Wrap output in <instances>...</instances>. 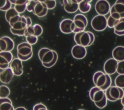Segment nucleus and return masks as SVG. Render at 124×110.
<instances>
[{"mask_svg":"<svg viewBox=\"0 0 124 110\" xmlns=\"http://www.w3.org/2000/svg\"><path fill=\"white\" fill-rule=\"evenodd\" d=\"M73 2H75V3H79L82 0H71Z\"/></svg>","mask_w":124,"mask_h":110,"instance_id":"obj_38","label":"nucleus"},{"mask_svg":"<svg viewBox=\"0 0 124 110\" xmlns=\"http://www.w3.org/2000/svg\"><path fill=\"white\" fill-rule=\"evenodd\" d=\"M15 47L14 41L9 37L3 36L0 38V53L11 52Z\"/></svg>","mask_w":124,"mask_h":110,"instance_id":"obj_12","label":"nucleus"},{"mask_svg":"<svg viewBox=\"0 0 124 110\" xmlns=\"http://www.w3.org/2000/svg\"><path fill=\"white\" fill-rule=\"evenodd\" d=\"M9 0L10 1V2L12 4H14H14L15 3V2H16L17 0Z\"/></svg>","mask_w":124,"mask_h":110,"instance_id":"obj_39","label":"nucleus"},{"mask_svg":"<svg viewBox=\"0 0 124 110\" xmlns=\"http://www.w3.org/2000/svg\"><path fill=\"white\" fill-rule=\"evenodd\" d=\"M11 100L8 97L0 98V110H14Z\"/></svg>","mask_w":124,"mask_h":110,"instance_id":"obj_23","label":"nucleus"},{"mask_svg":"<svg viewBox=\"0 0 124 110\" xmlns=\"http://www.w3.org/2000/svg\"><path fill=\"white\" fill-rule=\"evenodd\" d=\"M13 59V54L11 52H2L0 53V69H4L9 67Z\"/></svg>","mask_w":124,"mask_h":110,"instance_id":"obj_18","label":"nucleus"},{"mask_svg":"<svg viewBox=\"0 0 124 110\" xmlns=\"http://www.w3.org/2000/svg\"><path fill=\"white\" fill-rule=\"evenodd\" d=\"M75 25L74 33L84 31L88 25V20L86 17L82 14H76L73 20Z\"/></svg>","mask_w":124,"mask_h":110,"instance_id":"obj_9","label":"nucleus"},{"mask_svg":"<svg viewBox=\"0 0 124 110\" xmlns=\"http://www.w3.org/2000/svg\"><path fill=\"white\" fill-rule=\"evenodd\" d=\"M119 20L116 19L109 15L108 17V19H107V27H108L109 28H113L114 27V26L115 25V24L118 22V21Z\"/></svg>","mask_w":124,"mask_h":110,"instance_id":"obj_33","label":"nucleus"},{"mask_svg":"<svg viewBox=\"0 0 124 110\" xmlns=\"http://www.w3.org/2000/svg\"><path fill=\"white\" fill-rule=\"evenodd\" d=\"M20 15L18 14L14 7H11L5 12V18L9 25L12 26L14 23L17 21L20 17Z\"/></svg>","mask_w":124,"mask_h":110,"instance_id":"obj_16","label":"nucleus"},{"mask_svg":"<svg viewBox=\"0 0 124 110\" xmlns=\"http://www.w3.org/2000/svg\"><path fill=\"white\" fill-rule=\"evenodd\" d=\"M115 86L123 89L124 88V74H119L114 81Z\"/></svg>","mask_w":124,"mask_h":110,"instance_id":"obj_28","label":"nucleus"},{"mask_svg":"<svg viewBox=\"0 0 124 110\" xmlns=\"http://www.w3.org/2000/svg\"><path fill=\"white\" fill-rule=\"evenodd\" d=\"M28 1H30V0H28Z\"/></svg>","mask_w":124,"mask_h":110,"instance_id":"obj_42","label":"nucleus"},{"mask_svg":"<svg viewBox=\"0 0 124 110\" xmlns=\"http://www.w3.org/2000/svg\"></svg>","mask_w":124,"mask_h":110,"instance_id":"obj_43","label":"nucleus"},{"mask_svg":"<svg viewBox=\"0 0 124 110\" xmlns=\"http://www.w3.org/2000/svg\"><path fill=\"white\" fill-rule=\"evenodd\" d=\"M26 10L39 17H43L46 16L48 12V9L46 5L38 1L37 0H31L29 1Z\"/></svg>","mask_w":124,"mask_h":110,"instance_id":"obj_5","label":"nucleus"},{"mask_svg":"<svg viewBox=\"0 0 124 110\" xmlns=\"http://www.w3.org/2000/svg\"><path fill=\"white\" fill-rule=\"evenodd\" d=\"M33 110H48L46 107L43 104L40 103L35 104L33 108Z\"/></svg>","mask_w":124,"mask_h":110,"instance_id":"obj_36","label":"nucleus"},{"mask_svg":"<svg viewBox=\"0 0 124 110\" xmlns=\"http://www.w3.org/2000/svg\"><path fill=\"white\" fill-rule=\"evenodd\" d=\"M118 61L113 58H110L105 62L103 69L104 72L109 75L114 74L116 72Z\"/></svg>","mask_w":124,"mask_h":110,"instance_id":"obj_17","label":"nucleus"},{"mask_svg":"<svg viewBox=\"0 0 124 110\" xmlns=\"http://www.w3.org/2000/svg\"><path fill=\"white\" fill-rule=\"evenodd\" d=\"M14 74L9 67L0 72V82L3 84H8L12 80Z\"/></svg>","mask_w":124,"mask_h":110,"instance_id":"obj_20","label":"nucleus"},{"mask_svg":"<svg viewBox=\"0 0 124 110\" xmlns=\"http://www.w3.org/2000/svg\"><path fill=\"white\" fill-rule=\"evenodd\" d=\"M9 66L14 75L19 76L23 74V65L22 61L19 58H15L13 59Z\"/></svg>","mask_w":124,"mask_h":110,"instance_id":"obj_15","label":"nucleus"},{"mask_svg":"<svg viewBox=\"0 0 124 110\" xmlns=\"http://www.w3.org/2000/svg\"><path fill=\"white\" fill-rule=\"evenodd\" d=\"M89 97L91 100L94 103L101 101L105 96V91L99 87L94 86L89 91Z\"/></svg>","mask_w":124,"mask_h":110,"instance_id":"obj_14","label":"nucleus"},{"mask_svg":"<svg viewBox=\"0 0 124 110\" xmlns=\"http://www.w3.org/2000/svg\"><path fill=\"white\" fill-rule=\"evenodd\" d=\"M28 2V0H17L14 4V8L18 14H22L26 11Z\"/></svg>","mask_w":124,"mask_h":110,"instance_id":"obj_24","label":"nucleus"},{"mask_svg":"<svg viewBox=\"0 0 124 110\" xmlns=\"http://www.w3.org/2000/svg\"><path fill=\"white\" fill-rule=\"evenodd\" d=\"M112 58L118 62L124 61V47L118 46L114 48L112 52Z\"/></svg>","mask_w":124,"mask_h":110,"instance_id":"obj_22","label":"nucleus"},{"mask_svg":"<svg viewBox=\"0 0 124 110\" xmlns=\"http://www.w3.org/2000/svg\"><path fill=\"white\" fill-rule=\"evenodd\" d=\"M78 110H84V109H78Z\"/></svg>","mask_w":124,"mask_h":110,"instance_id":"obj_41","label":"nucleus"},{"mask_svg":"<svg viewBox=\"0 0 124 110\" xmlns=\"http://www.w3.org/2000/svg\"><path fill=\"white\" fill-rule=\"evenodd\" d=\"M75 34L74 40L76 44L86 47L91 45L94 41V35L91 31L84 30Z\"/></svg>","mask_w":124,"mask_h":110,"instance_id":"obj_4","label":"nucleus"},{"mask_svg":"<svg viewBox=\"0 0 124 110\" xmlns=\"http://www.w3.org/2000/svg\"><path fill=\"white\" fill-rule=\"evenodd\" d=\"M94 8L98 14L105 16L109 13L110 6L107 0H98L95 3Z\"/></svg>","mask_w":124,"mask_h":110,"instance_id":"obj_11","label":"nucleus"},{"mask_svg":"<svg viewBox=\"0 0 124 110\" xmlns=\"http://www.w3.org/2000/svg\"><path fill=\"white\" fill-rule=\"evenodd\" d=\"M32 21L31 18L29 17H25L23 15L20 16L19 20L11 26L10 30L11 32L15 35L23 36L26 28L31 26Z\"/></svg>","mask_w":124,"mask_h":110,"instance_id":"obj_2","label":"nucleus"},{"mask_svg":"<svg viewBox=\"0 0 124 110\" xmlns=\"http://www.w3.org/2000/svg\"><path fill=\"white\" fill-rule=\"evenodd\" d=\"M17 58L22 61H26L31 58L33 55L32 46L27 42L18 44L16 47Z\"/></svg>","mask_w":124,"mask_h":110,"instance_id":"obj_6","label":"nucleus"},{"mask_svg":"<svg viewBox=\"0 0 124 110\" xmlns=\"http://www.w3.org/2000/svg\"><path fill=\"white\" fill-rule=\"evenodd\" d=\"M10 94L9 88L5 85H0V98L8 97Z\"/></svg>","mask_w":124,"mask_h":110,"instance_id":"obj_27","label":"nucleus"},{"mask_svg":"<svg viewBox=\"0 0 124 110\" xmlns=\"http://www.w3.org/2000/svg\"><path fill=\"white\" fill-rule=\"evenodd\" d=\"M124 18L120 19L113 28L114 33L118 36H123L124 34Z\"/></svg>","mask_w":124,"mask_h":110,"instance_id":"obj_25","label":"nucleus"},{"mask_svg":"<svg viewBox=\"0 0 124 110\" xmlns=\"http://www.w3.org/2000/svg\"><path fill=\"white\" fill-rule=\"evenodd\" d=\"M14 110H27L24 107H18L15 109Z\"/></svg>","mask_w":124,"mask_h":110,"instance_id":"obj_37","label":"nucleus"},{"mask_svg":"<svg viewBox=\"0 0 124 110\" xmlns=\"http://www.w3.org/2000/svg\"><path fill=\"white\" fill-rule=\"evenodd\" d=\"M32 30L34 36L38 37L42 35L43 33V28L41 25L39 24H35L32 26Z\"/></svg>","mask_w":124,"mask_h":110,"instance_id":"obj_32","label":"nucleus"},{"mask_svg":"<svg viewBox=\"0 0 124 110\" xmlns=\"http://www.w3.org/2000/svg\"><path fill=\"white\" fill-rule=\"evenodd\" d=\"M105 91V96L107 100L111 102H114L121 99L124 96L123 89L116 86L110 85Z\"/></svg>","mask_w":124,"mask_h":110,"instance_id":"obj_7","label":"nucleus"},{"mask_svg":"<svg viewBox=\"0 0 124 110\" xmlns=\"http://www.w3.org/2000/svg\"><path fill=\"white\" fill-rule=\"evenodd\" d=\"M109 14L110 16L116 19L124 18V0H117L110 7Z\"/></svg>","mask_w":124,"mask_h":110,"instance_id":"obj_8","label":"nucleus"},{"mask_svg":"<svg viewBox=\"0 0 124 110\" xmlns=\"http://www.w3.org/2000/svg\"><path fill=\"white\" fill-rule=\"evenodd\" d=\"M38 1L45 4L47 7L48 10H52L56 6V1L55 0H37Z\"/></svg>","mask_w":124,"mask_h":110,"instance_id":"obj_30","label":"nucleus"},{"mask_svg":"<svg viewBox=\"0 0 124 110\" xmlns=\"http://www.w3.org/2000/svg\"><path fill=\"white\" fill-rule=\"evenodd\" d=\"M71 54L74 58L78 60L82 59L86 55L87 50L86 47L76 44L72 47Z\"/></svg>","mask_w":124,"mask_h":110,"instance_id":"obj_19","label":"nucleus"},{"mask_svg":"<svg viewBox=\"0 0 124 110\" xmlns=\"http://www.w3.org/2000/svg\"><path fill=\"white\" fill-rule=\"evenodd\" d=\"M116 72L119 74H124V61L118 62Z\"/></svg>","mask_w":124,"mask_h":110,"instance_id":"obj_35","label":"nucleus"},{"mask_svg":"<svg viewBox=\"0 0 124 110\" xmlns=\"http://www.w3.org/2000/svg\"><path fill=\"white\" fill-rule=\"evenodd\" d=\"M91 25L94 30L96 31H103L107 27V18L105 16L96 15L92 19Z\"/></svg>","mask_w":124,"mask_h":110,"instance_id":"obj_10","label":"nucleus"},{"mask_svg":"<svg viewBox=\"0 0 124 110\" xmlns=\"http://www.w3.org/2000/svg\"><path fill=\"white\" fill-rule=\"evenodd\" d=\"M38 55L42 65L46 68H50L54 66L58 59V55L56 51L46 47L41 48Z\"/></svg>","mask_w":124,"mask_h":110,"instance_id":"obj_1","label":"nucleus"},{"mask_svg":"<svg viewBox=\"0 0 124 110\" xmlns=\"http://www.w3.org/2000/svg\"><path fill=\"white\" fill-rule=\"evenodd\" d=\"M12 7V4L9 0H0V10L6 12Z\"/></svg>","mask_w":124,"mask_h":110,"instance_id":"obj_29","label":"nucleus"},{"mask_svg":"<svg viewBox=\"0 0 124 110\" xmlns=\"http://www.w3.org/2000/svg\"><path fill=\"white\" fill-rule=\"evenodd\" d=\"M64 10L68 13H75L78 10V4L73 2L71 0H62Z\"/></svg>","mask_w":124,"mask_h":110,"instance_id":"obj_21","label":"nucleus"},{"mask_svg":"<svg viewBox=\"0 0 124 110\" xmlns=\"http://www.w3.org/2000/svg\"><path fill=\"white\" fill-rule=\"evenodd\" d=\"M92 0H82L78 3V10L82 13H87L90 11L91 8L90 2Z\"/></svg>","mask_w":124,"mask_h":110,"instance_id":"obj_26","label":"nucleus"},{"mask_svg":"<svg viewBox=\"0 0 124 110\" xmlns=\"http://www.w3.org/2000/svg\"><path fill=\"white\" fill-rule=\"evenodd\" d=\"M93 81L95 86L104 91L111 85L112 83L110 75L101 71H96L94 73Z\"/></svg>","mask_w":124,"mask_h":110,"instance_id":"obj_3","label":"nucleus"},{"mask_svg":"<svg viewBox=\"0 0 124 110\" xmlns=\"http://www.w3.org/2000/svg\"><path fill=\"white\" fill-rule=\"evenodd\" d=\"M107 102L108 100L106 97V96L103 97V98L100 101L96 103H94L95 105L99 109H102L104 108L107 105Z\"/></svg>","mask_w":124,"mask_h":110,"instance_id":"obj_34","label":"nucleus"},{"mask_svg":"<svg viewBox=\"0 0 124 110\" xmlns=\"http://www.w3.org/2000/svg\"><path fill=\"white\" fill-rule=\"evenodd\" d=\"M121 103H122V105L124 106V97H122V98L121 99Z\"/></svg>","mask_w":124,"mask_h":110,"instance_id":"obj_40","label":"nucleus"},{"mask_svg":"<svg viewBox=\"0 0 124 110\" xmlns=\"http://www.w3.org/2000/svg\"><path fill=\"white\" fill-rule=\"evenodd\" d=\"M24 36L25 37L26 42L31 45L35 44L38 41V37L32 35L25 33L24 34Z\"/></svg>","mask_w":124,"mask_h":110,"instance_id":"obj_31","label":"nucleus"},{"mask_svg":"<svg viewBox=\"0 0 124 110\" xmlns=\"http://www.w3.org/2000/svg\"><path fill=\"white\" fill-rule=\"evenodd\" d=\"M75 25L73 20L66 18L62 20L60 24V29L61 31L66 34L73 33L75 29Z\"/></svg>","mask_w":124,"mask_h":110,"instance_id":"obj_13","label":"nucleus"}]
</instances>
